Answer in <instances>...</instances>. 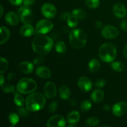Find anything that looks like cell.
I'll return each instance as SVG.
<instances>
[{"label": "cell", "instance_id": "38", "mask_svg": "<svg viewBox=\"0 0 127 127\" xmlns=\"http://www.w3.org/2000/svg\"><path fill=\"white\" fill-rule=\"evenodd\" d=\"M9 1L14 6H19L23 2V0H9Z\"/></svg>", "mask_w": 127, "mask_h": 127}, {"label": "cell", "instance_id": "45", "mask_svg": "<svg viewBox=\"0 0 127 127\" xmlns=\"http://www.w3.org/2000/svg\"><path fill=\"white\" fill-rule=\"evenodd\" d=\"M124 56L125 57V58H127V44L126 45V46L125 47V48H124Z\"/></svg>", "mask_w": 127, "mask_h": 127}, {"label": "cell", "instance_id": "34", "mask_svg": "<svg viewBox=\"0 0 127 127\" xmlns=\"http://www.w3.org/2000/svg\"><path fill=\"white\" fill-rule=\"evenodd\" d=\"M57 107H58V104L57 102H53L48 106V112L51 114H53L57 110Z\"/></svg>", "mask_w": 127, "mask_h": 127}, {"label": "cell", "instance_id": "8", "mask_svg": "<svg viewBox=\"0 0 127 127\" xmlns=\"http://www.w3.org/2000/svg\"><path fill=\"white\" fill-rule=\"evenodd\" d=\"M102 35L107 39L116 38L119 35V31L115 27L112 26H105L102 29Z\"/></svg>", "mask_w": 127, "mask_h": 127}, {"label": "cell", "instance_id": "11", "mask_svg": "<svg viewBox=\"0 0 127 127\" xmlns=\"http://www.w3.org/2000/svg\"><path fill=\"white\" fill-rule=\"evenodd\" d=\"M78 85L79 89L84 93L91 91L93 87V83L91 80L88 77L82 76L79 78L78 81Z\"/></svg>", "mask_w": 127, "mask_h": 127}, {"label": "cell", "instance_id": "24", "mask_svg": "<svg viewBox=\"0 0 127 127\" xmlns=\"http://www.w3.org/2000/svg\"><path fill=\"white\" fill-rule=\"evenodd\" d=\"M78 20L79 19L74 16H73V14L71 13V14L67 19V23L71 28H74V27H77V26L78 25V22H79Z\"/></svg>", "mask_w": 127, "mask_h": 127}, {"label": "cell", "instance_id": "26", "mask_svg": "<svg viewBox=\"0 0 127 127\" xmlns=\"http://www.w3.org/2000/svg\"><path fill=\"white\" fill-rule=\"evenodd\" d=\"M14 102L18 107H22L24 104V99L21 94L16 93L14 97Z\"/></svg>", "mask_w": 127, "mask_h": 127}, {"label": "cell", "instance_id": "22", "mask_svg": "<svg viewBox=\"0 0 127 127\" xmlns=\"http://www.w3.org/2000/svg\"><path fill=\"white\" fill-rule=\"evenodd\" d=\"M89 69L92 73H96L98 71L100 67V64L99 61L96 58H93L89 62L88 64Z\"/></svg>", "mask_w": 127, "mask_h": 127}, {"label": "cell", "instance_id": "41", "mask_svg": "<svg viewBox=\"0 0 127 127\" xmlns=\"http://www.w3.org/2000/svg\"><path fill=\"white\" fill-rule=\"evenodd\" d=\"M35 0H23V3L24 6H30L33 4Z\"/></svg>", "mask_w": 127, "mask_h": 127}, {"label": "cell", "instance_id": "9", "mask_svg": "<svg viewBox=\"0 0 127 127\" xmlns=\"http://www.w3.org/2000/svg\"><path fill=\"white\" fill-rule=\"evenodd\" d=\"M66 125L65 119L60 115H55L48 120L47 126L48 127H63Z\"/></svg>", "mask_w": 127, "mask_h": 127}, {"label": "cell", "instance_id": "33", "mask_svg": "<svg viewBox=\"0 0 127 127\" xmlns=\"http://www.w3.org/2000/svg\"><path fill=\"white\" fill-rule=\"evenodd\" d=\"M9 119L10 122L12 124V125H15L19 122V116L16 114L11 113L9 115Z\"/></svg>", "mask_w": 127, "mask_h": 127}, {"label": "cell", "instance_id": "21", "mask_svg": "<svg viewBox=\"0 0 127 127\" xmlns=\"http://www.w3.org/2000/svg\"><path fill=\"white\" fill-rule=\"evenodd\" d=\"M60 95L63 100H68L69 99L71 95V91L67 86L63 85L60 87L59 89Z\"/></svg>", "mask_w": 127, "mask_h": 127}, {"label": "cell", "instance_id": "19", "mask_svg": "<svg viewBox=\"0 0 127 127\" xmlns=\"http://www.w3.org/2000/svg\"><path fill=\"white\" fill-rule=\"evenodd\" d=\"M79 119H80V114L78 111H76V110L71 112L67 117L68 122L73 125L78 124V122L79 121Z\"/></svg>", "mask_w": 127, "mask_h": 127}, {"label": "cell", "instance_id": "23", "mask_svg": "<svg viewBox=\"0 0 127 127\" xmlns=\"http://www.w3.org/2000/svg\"><path fill=\"white\" fill-rule=\"evenodd\" d=\"M1 44H4L9 40L10 37V31L7 27H1Z\"/></svg>", "mask_w": 127, "mask_h": 127}, {"label": "cell", "instance_id": "7", "mask_svg": "<svg viewBox=\"0 0 127 127\" xmlns=\"http://www.w3.org/2000/svg\"><path fill=\"white\" fill-rule=\"evenodd\" d=\"M18 13L22 22L24 24H30L33 21V13L29 6L24 5L18 10Z\"/></svg>", "mask_w": 127, "mask_h": 127}, {"label": "cell", "instance_id": "2", "mask_svg": "<svg viewBox=\"0 0 127 127\" xmlns=\"http://www.w3.org/2000/svg\"><path fill=\"white\" fill-rule=\"evenodd\" d=\"M46 100L44 95L40 93L30 94L26 100V107L28 111L35 112L41 110L45 105Z\"/></svg>", "mask_w": 127, "mask_h": 127}, {"label": "cell", "instance_id": "3", "mask_svg": "<svg viewBox=\"0 0 127 127\" xmlns=\"http://www.w3.org/2000/svg\"><path fill=\"white\" fill-rule=\"evenodd\" d=\"M69 40L71 45L73 48L81 49L86 44L87 36L83 30L76 29L69 33Z\"/></svg>", "mask_w": 127, "mask_h": 127}, {"label": "cell", "instance_id": "14", "mask_svg": "<svg viewBox=\"0 0 127 127\" xmlns=\"http://www.w3.org/2000/svg\"><path fill=\"white\" fill-rule=\"evenodd\" d=\"M113 12L117 17L120 19L124 18L127 13L126 7L120 3H117L114 5L113 7Z\"/></svg>", "mask_w": 127, "mask_h": 127}, {"label": "cell", "instance_id": "17", "mask_svg": "<svg viewBox=\"0 0 127 127\" xmlns=\"http://www.w3.org/2000/svg\"><path fill=\"white\" fill-rule=\"evenodd\" d=\"M19 70L21 73L24 74H29L33 70V64L29 62H21L19 66Z\"/></svg>", "mask_w": 127, "mask_h": 127}, {"label": "cell", "instance_id": "16", "mask_svg": "<svg viewBox=\"0 0 127 127\" xmlns=\"http://www.w3.org/2000/svg\"><path fill=\"white\" fill-rule=\"evenodd\" d=\"M34 28L30 24H25L20 29V33L23 37H30L34 33Z\"/></svg>", "mask_w": 127, "mask_h": 127}, {"label": "cell", "instance_id": "6", "mask_svg": "<svg viewBox=\"0 0 127 127\" xmlns=\"http://www.w3.org/2000/svg\"><path fill=\"white\" fill-rule=\"evenodd\" d=\"M53 24L52 21L47 19H42L38 21L36 24L35 32L40 34H45L52 30Z\"/></svg>", "mask_w": 127, "mask_h": 127}, {"label": "cell", "instance_id": "10", "mask_svg": "<svg viewBox=\"0 0 127 127\" xmlns=\"http://www.w3.org/2000/svg\"><path fill=\"white\" fill-rule=\"evenodd\" d=\"M42 14L47 18H53L56 16L57 9L55 6L51 3H45L41 8Z\"/></svg>", "mask_w": 127, "mask_h": 127}, {"label": "cell", "instance_id": "40", "mask_svg": "<svg viewBox=\"0 0 127 127\" xmlns=\"http://www.w3.org/2000/svg\"><path fill=\"white\" fill-rule=\"evenodd\" d=\"M120 27H121V29H122V31H127V21L124 20V21H122Z\"/></svg>", "mask_w": 127, "mask_h": 127}, {"label": "cell", "instance_id": "36", "mask_svg": "<svg viewBox=\"0 0 127 127\" xmlns=\"http://www.w3.org/2000/svg\"><path fill=\"white\" fill-rule=\"evenodd\" d=\"M25 108L24 107H19L18 109V113L19 115L22 117H27L28 115V112L27 111Z\"/></svg>", "mask_w": 127, "mask_h": 127}, {"label": "cell", "instance_id": "47", "mask_svg": "<svg viewBox=\"0 0 127 127\" xmlns=\"http://www.w3.org/2000/svg\"><path fill=\"white\" fill-rule=\"evenodd\" d=\"M1 17L2 16V13H3V7H2V5H1Z\"/></svg>", "mask_w": 127, "mask_h": 127}, {"label": "cell", "instance_id": "43", "mask_svg": "<svg viewBox=\"0 0 127 127\" xmlns=\"http://www.w3.org/2000/svg\"><path fill=\"white\" fill-rule=\"evenodd\" d=\"M95 27L98 29L101 28L102 27V23L101 21H97L96 23H95Z\"/></svg>", "mask_w": 127, "mask_h": 127}, {"label": "cell", "instance_id": "30", "mask_svg": "<svg viewBox=\"0 0 127 127\" xmlns=\"http://www.w3.org/2000/svg\"><path fill=\"white\" fill-rule=\"evenodd\" d=\"M9 66V63L7 60L3 57L1 58V66H0V73L2 74L4 72L6 71Z\"/></svg>", "mask_w": 127, "mask_h": 127}, {"label": "cell", "instance_id": "44", "mask_svg": "<svg viewBox=\"0 0 127 127\" xmlns=\"http://www.w3.org/2000/svg\"><path fill=\"white\" fill-rule=\"evenodd\" d=\"M103 109L105 110H106V111H109L110 109V106L109 105H107V104H105V105L103 106Z\"/></svg>", "mask_w": 127, "mask_h": 127}, {"label": "cell", "instance_id": "31", "mask_svg": "<svg viewBox=\"0 0 127 127\" xmlns=\"http://www.w3.org/2000/svg\"><path fill=\"white\" fill-rule=\"evenodd\" d=\"M87 6L91 9H95L99 6V0H85Z\"/></svg>", "mask_w": 127, "mask_h": 127}, {"label": "cell", "instance_id": "4", "mask_svg": "<svg viewBox=\"0 0 127 127\" xmlns=\"http://www.w3.org/2000/svg\"><path fill=\"white\" fill-rule=\"evenodd\" d=\"M99 56L103 62L107 63L112 62L116 58V47L111 43H104L99 48Z\"/></svg>", "mask_w": 127, "mask_h": 127}, {"label": "cell", "instance_id": "20", "mask_svg": "<svg viewBox=\"0 0 127 127\" xmlns=\"http://www.w3.org/2000/svg\"><path fill=\"white\" fill-rule=\"evenodd\" d=\"M104 97V93L102 91L96 89L91 94V99L93 102L98 103L101 102Z\"/></svg>", "mask_w": 127, "mask_h": 127}, {"label": "cell", "instance_id": "1", "mask_svg": "<svg viewBox=\"0 0 127 127\" xmlns=\"http://www.w3.org/2000/svg\"><path fill=\"white\" fill-rule=\"evenodd\" d=\"M53 47V40L44 35L37 36L32 42V48L33 52L41 55L48 54L52 50Z\"/></svg>", "mask_w": 127, "mask_h": 127}, {"label": "cell", "instance_id": "28", "mask_svg": "<svg viewBox=\"0 0 127 127\" xmlns=\"http://www.w3.org/2000/svg\"><path fill=\"white\" fill-rule=\"evenodd\" d=\"M111 66L114 70L118 72L122 71L124 69V65L120 62H114L111 64Z\"/></svg>", "mask_w": 127, "mask_h": 127}, {"label": "cell", "instance_id": "35", "mask_svg": "<svg viewBox=\"0 0 127 127\" xmlns=\"http://www.w3.org/2000/svg\"><path fill=\"white\" fill-rule=\"evenodd\" d=\"M2 90L6 93H14L15 89L14 87L12 85H6L2 88Z\"/></svg>", "mask_w": 127, "mask_h": 127}, {"label": "cell", "instance_id": "27", "mask_svg": "<svg viewBox=\"0 0 127 127\" xmlns=\"http://www.w3.org/2000/svg\"><path fill=\"white\" fill-rule=\"evenodd\" d=\"M73 16H75L79 20L84 19L86 17V14L83 10L80 9H75L72 12Z\"/></svg>", "mask_w": 127, "mask_h": 127}, {"label": "cell", "instance_id": "12", "mask_svg": "<svg viewBox=\"0 0 127 127\" xmlns=\"http://www.w3.org/2000/svg\"><path fill=\"white\" fill-rule=\"evenodd\" d=\"M44 94L48 99H53L57 95V88L53 82H47L44 86Z\"/></svg>", "mask_w": 127, "mask_h": 127}, {"label": "cell", "instance_id": "46", "mask_svg": "<svg viewBox=\"0 0 127 127\" xmlns=\"http://www.w3.org/2000/svg\"><path fill=\"white\" fill-rule=\"evenodd\" d=\"M0 78H1V86H2L4 82V76L2 74H1V76H0Z\"/></svg>", "mask_w": 127, "mask_h": 127}, {"label": "cell", "instance_id": "25", "mask_svg": "<svg viewBox=\"0 0 127 127\" xmlns=\"http://www.w3.org/2000/svg\"><path fill=\"white\" fill-rule=\"evenodd\" d=\"M92 107V104L90 100H84L81 104V109L83 112H86L89 111Z\"/></svg>", "mask_w": 127, "mask_h": 127}, {"label": "cell", "instance_id": "39", "mask_svg": "<svg viewBox=\"0 0 127 127\" xmlns=\"http://www.w3.org/2000/svg\"><path fill=\"white\" fill-rule=\"evenodd\" d=\"M44 61V58L42 57H37L36 58H35L34 60H33V63L34 64H40L42 62Z\"/></svg>", "mask_w": 127, "mask_h": 127}, {"label": "cell", "instance_id": "18", "mask_svg": "<svg viewBox=\"0 0 127 127\" xmlns=\"http://www.w3.org/2000/svg\"><path fill=\"white\" fill-rule=\"evenodd\" d=\"M5 19L8 24L11 26H16L19 22V18L15 12H9L5 16Z\"/></svg>", "mask_w": 127, "mask_h": 127}, {"label": "cell", "instance_id": "13", "mask_svg": "<svg viewBox=\"0 0 127 127\" xmlns=\"http://www.w3.org/2000/svg\"><path fill=\"white\" fill-rule=\"evenodd\" d=\"M112 112L115 116L120 117L127 113V103L120 102L115 104L112 107Z\"/></svg>", "mask_w": 127, "mask_h": 127}, {"label": "cell", "instance_id": "5", "mask_svg": "<svg viewBox=\"0 0 127 127\" xmlns=\"http://www.w3.org/2000/svg\"><path fill=\"white\" fill-rule=\"evenodd\" d=\"M37 88V83L33 79L27 78L21 79L17 85V91L23 94L32 93L36 90Z\"/></svg>", "mask_w": 127, "mask_h": 127}, {"label": "cell", "instance_id": "42", "mask_svg": "<svg viewBox=\"0 0 127 127\" xmlns=\"http://www.w3.org/2000/svg\"><path fill=\"white\" fill-rule=\"evenodd\" d=\"M71 14V13H69V12H63L62 13V14L61 15V18L63 20H65L69 17V16Z\"/></svg>", "mask_w": 127, "mask_h": 127}, {"label": "cell", "instance_id": "15", "mask_svg": "<svg viewBox=\"0 0 127 127\" xmlns=\"http://www.w3.org/2000/svg\"><path fill=\"white\" fill-rule=\"evenodd\" d=\"M36 74L42 79H48L50 78L52 73L50 70L45 66H39L36 69Z\"/></svg>", "mask_w": 127, "mask_h": 127}, {"label": "cell", "instance_id": "37", "mask_svg": "<svg viewBox=\"0 0 127 127\" xmlns=\"http://www.w3.org/2000/svg\"><path fill=\"white\" fill-rule=\"evenodd\" d=\"M105 83H106L105 80H104L103 79H100L95 82V86L96 87H97V88H102V87H104L105 86Z\"/></svg>", "mask_w": 127, "mask_h": 127}, {"label": "cell", "instance_id": "29", "mask_svg": "<svg viewBox=\"0 0 127 127\" xmlns=\"http://www.w3.org/2000/svg\"><path fill=\"white\" fill-rule=\"evenodd\" d=\"M56 50L58 53H63L66 52V45L63 41H60L56 44Z\"/></svg>", "mask_w": 127, "mask_h": 127}, {"label": "cell", "instance_id": "32", "mask_svg": "<svg viewBox=\"0 0 127 127\" xmlns=\"http://www.w3.org/2000/svg\"><path fill=\"white\" fill-rule=\"evenodd\" d=\"M99 120L96 117H91L88 119L86 120V124L88 126L90 127H95L99 124Z\"/></svg>", "mask_w": 127, "mask_h": 127}]
</instances>
